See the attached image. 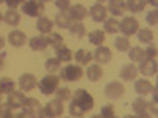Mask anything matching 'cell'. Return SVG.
Returning a JSON list of instances; mask_svg holds the SVG:
<instances>
[{"label": "cell", "instance_id": "1", "mask_svg": "<svg viewBox=\"0 0 158 118\" xmlns=\"http://www.w3.org/2000/svg\"><path fill=\"white\" fill-rule=\"evenodd\" d=\"M74 104H77L79 107H81L84 112H89V110H92L94 109V104H95V101H94V96H92L87 90H84V88H79V90H76V93H74V98L71 99Z\"/></svg>", "mask_w": 158, "mask_h": 118}, {"label": "cell", "instance_id": "2", "mask_svg": "<svg viewBox=\"0 0 158 118\" xmlns=\"http://www.w3.org/2000/svg\"><path fill=\"white\" fill-rule=\"evenodd\" d=\"M44 2L41 0H27L22 2V13L30 18H41L44 13Z\"/></svg>", "mask_w": 158, "mask_h": 118}, {"label": "cell", "instance_id": "3", "mask_svg": "<svg viewBox=\"0 0 158 118\" xmlns=\"http://www.w3.org/2000/svg\"><path fill=\"white\" fill-rule=\"evenodd\" d=\"M59 82H60V79L54 74H48L44 76L41 81H40L38 87H40V91L44 95V96H49L52 93H56L57 88H59Z\"/></svg>", "mask_w": 158, "mask_h": 118}, {"label": "cell", "instance_id": "4", "mask_svg": "<svg viewBox=\"0 0 158 118\" xmlns=\"http://www.w3.org/2000/svg\"><path fill=\"white\" fill-rule=\"evenodd\" d=\"M82 74H84L82 68L76 66V65H67L65 68L60 69L59 79H62L63 82H76V81H81Z\"/></svg>", "mask_w": 158, "mask_h": 118}, {"label": "cell", "instance_id": "5", "mask_svg": "<svg viewBox=\"0 0 158 118\" xmlns=\"http://www.w3.org/2000/svg\"><path fill=\"white\" fill-rule=\"evenodd\" d=\"M138 30H139V22L136 18H131V16L123 18L120 25H118V32H122L125 38H128L131 35H136Z\"/></svg>", "mask_w": 158, "mask_h": 118}, {"label": "cell", "instance_id": "6", "mask_svg": "<svg viewBox=\"0 0 158 118\" xmlns=\"http://www.w3.org/2000/svg\"><path fill=\"white\" fill-rule=\"evenodd\" d=\"M125 93V85L122 82L118 81H114V82H109L106 85V88H104V95H106V98L115 101V99H120Z\"/></svg>", "mask_w": 158, "mask_h": 118}, {"label": "cell", "instance_id": "7", "mask_svg": "<svg viewBox=\"0 0 158 118\" xmlns=\"http://www.w3.org/2000/svg\"><path fill=\"white\" fill-rule=\"evenodd\" d=\"M92 58L97 61V65H106L112 58V52L106 46H100V47H97V50L94 54H92Z\"/></svg>", "mask_w": 158, "mask_h": 118}, {"label": "cell", "instance_id": "8", "mask_svg": "<svg viewBox=\"0 0 158 118\" xmlns=\"http://www.w3.org/2000/svg\"><path fill=\"white\" fill-rule=\"evenodd\" d=\"M18 85L21 88V91H32L33 88H36L38 85V81H36V77L30 73H25L19 77V81H18Z\"/></svg>", "mask_w": 158, "mask_h": 118}, {"label": "cell", "instance_id": "9", "mask_svg": "<svg viewBox=\"0 0 158 118\" xmlns=\"http://www.w3.org/2000/svg\"><path fill=\"white\" fill-rule=\"evenodd\" d=\"M68 14H70L71 21L82 22L87 18V14H89V10L84 5H81V3H76V5H71V8L68 10Z\"/></svg>", "mask_w": 158, "mask_h": 118}, {"label": "cell", "instance_id": "10", "mask_svg": "<svg viewBox=\"0 0 158 118\" xmlns=\"http://www.w3.org/2000/svg\"><path fill=\"white\" fill-rule=\"evenodd\" d=\"M25 99L27 98H25V95L22 93V91H11V93L8 95L6 104L11 109H21V107H24Z\"/></svg>", "mask_w": 158, "mask_h": 118}, {"label": "cell", "instance_id": "11", "mask_svg": "<svg viewBox=\"0 0 158 118\" xmlns=\"http://www.w3.org/2000/svg\"><path fill=\"white\" fill-rule=\"evenodd\" d=\"M89 13H90V18L94 19L95 22H104V21H106V16H108L106 6H103L100 2H97L94 6H92Z\"/></svg>", "mask_w": 158, "mask_h": 118}, {"label": "cell", "instance_id": "12", "mask_svg": "<svg viewBox=\"0 0 158 118\" xmlns=\"http://www.w3.org/2000/svg\"><path fill=\"white\" fill-rule=\"evenodd\" d=\"M8 41L13 47H22L27 43V36H25V33L21 32V30H11L10 35H8Z\"/></svg>", "mask_w": 158, "mask_h": 118}, {"label": "cell", "instance_id": "13", "mask_svg": "<svg viewBox=\"0 0 158 118\" xmlns=\"http://www.w3.org/2000/svg\"><path fill=\"white\" fill-rule=\"evenodd\" d=\"M138 66L133 63H128L125 65V66L120 69V79L125 82H130V81H136V77H138Z\"/></svg>", "mask_w": 158, "mask_h": 118}, {"label": "cell", "instance_id": "14", "mask_svg": "<svg viewBox=\"0 0 158 118\" xmlns=\"http://www.w3.org/2000/svg\"><path fill=\"white\" fill-rule=\"evenodd\" d=\"M156 68H158L156 60L146 58V60L141 61V66H139L138 71H141L144 76H155V74H156Z\"/></svg>", "mask_w": 158, "mask_h": 118}, {"label": "cell", "instance_id": "15", "mask_svg": "<svg viewBox=\"0 0 158 118\" xmlns=\"http://www.w3.org/2000/svg\"><path fill=\"white\" fill-rule=\"evenodd\" d=\"M111 14L114 18H118V16H123V13H125V3L120 2V0H111L108 8H106Z\"/></svg>", "mask_w": 158, "mask_h": 118}, {"label": "cell", "instance_id": "16", "mask_svg": "<svg viewBox=\"0 0 158 118\" xmlns=\"http://www.w3.org/2000/svg\"><path fill=\"white\" fill-rule=\"evenodd\" d=\"M29 46H30V49L35 50V52H41V50H44L49 44H48L46 36H33L30 41H29Z\"/></svg>", "mask_w": 158, "mask_h": 118}, {"label": "cell", "instance_id": "17", "mask_svg": "<svg viewBox=\"0 0 158 118\" xmlns=\"http://www.w3.org/2000/svg\"><path fill=\"white\" fill-rule=\"evenodd\" d=\"M52 27H54V22H52L49 18H44V16H41V18L38 19V22H36V29L41 32L43 35H49V33H52V32H51Z\"/></svg>", "mask_w": 158, "mask_h": 118}, {"label": "cell", "instance_id": "18", "mask_svg": "<svg viewBox=\"0 0 158 118\" xmlns=\"http://www.w3.org/2000/svg\"><path fill=\"white\" fill-rule=\"evenodd\" d=\"M3 21L11 25V27H18L19 22H21V14L16 11V10H8L5 14H3Z\"/></svg>", "mask_w": 158, "mask_h": 118}, {"label": "cell", "instance_id": "19", "mask_svg": "<svg viewBox=\"0 0 158 118\" xmlns=\"http://www.w3.org/2000/svg\"><path fill=\"white\" fill-rule=\"evenodd\" d=\"M135 90H136V93L141 95V96L149 95L150 90H152V84L149 81H146V79H139V81L135 82Z\"/></svg>", "mask_w": 158, "mask_h": 118}, {"label": "cell", "instance_id": "20", "mask_svg": "<svg viewBox=\"0 0 158 118\" xmlns=\"http://www.w3.org/2000/svg\"><path fill=\"white\" fill-rule=\"evenodd\" d=\"M104 39H106V33H104L103 30H94V32L89 33V41L94 46H97V47L103 46Z\"/></svg>", "mask_w": 158, "mask_h": 118}, {"label": "cell", "instance_id": "21", "mask_svg": "<svg viewBox=\"0 0 158 118\" xmlns=\"http://www.w3.org/2000/svg\"><path fill=\"white\" fill-rule=\"evenodd\" d=\"M128 57L131 61H142V60H146V50H144L142 47L139 46H135V47H130L128 50Z\"/></svg>", "mask_w": 158, "mask_h": 118}, {"label": "cell", "instance_id": "22", "mask_svg": "<svg viewBox=\"0 0 158 118\" xmlns=\"http://www.w3.org/2000/svg\"><path fill=\"white\" fill-rule=\"evenodd\" d=\"M56 24H57V27H60V29H70L71 24H73V21H71V18H70V14H68V11H67V13L60 11L59 14L56 16Z\"/></svg>", "mask_w": 158, "mask_h": 118}, {"label": "cell", "instance_id": "23", "mask_svg": "<svg viewBox=\"0 0 158 118\" xmlns=\"http://www.w3.org/2000/svg\"><path fill=\"white\" fill-rule=\"evenodd\" d=\"M103 77V69L100 65H92V66H89L87 69V79L92 82H98L100 79Z\"/></svg>", "mask_w": 158, "mask_h": 118}, {"label": "cell", "instance_id": "24", "mask_svg": "<svg viewBox=\"0 0 158 118\" xmlns=\"http://www.w3.org/2000/svg\"><path fill=\"white\" fill-rule=\"evenodd\" d=\"M123 3H125V10L131 13H139L147 5V2H144V0H128V2H123Z\"/></svg>", "mask_w": 158, "mask_h": 118}, {"label": "cell", "instance_id": "25", "mask_svg": "<svg viewBox=\"0 0 158 118\" xmlns=\"http://www.w3.org/2000/svg\"><path fill=\"white\" fill-rule=\"evenodd\" d=\"M15 87H16V82L10 77H2L0 79V93H6L10 95L11 91H15Z\"/></svg>", "mask_w": 158, "mask_h": 118}, {"label": "cell", "instance_id": "26", "mask_svg": "<svg viewBox=\"0 0 158 118\" xmlns=\"http://www.w3.org/2000/svg\"><path fill=\"white\" fill-rule=\"evenodd\" d=\"M73 57L76 58V61L79 65H89L92 61V52L79 49V50H76V54H73Z\"/></svg>", "mask_w": 158, "mask_h": 118}, {"label": "cell", "instance_id": "27", "mask_svg": "<svg viewBox=\"0 0 158 118\" xmlns=\"http://www.w3.org/2000/svg\"><path fill=\"white\" fill-rule=\"evenodd\" d=\"M56 58L62 63V61H71V58H73V52L67 47V46H62V47H59L57 50H56Z\"/></svg>", "mask_w": 158, "mask_h": 118}, {"label": "cell", "instance_id": "28", "mask_svg": "<svg viewBox=\"0 0 158 118\" xmlns=\"http://www.w3.org/2000/svg\"><path fill=\"white\" fill-rule=\"evenodd\" d=\"M46 39H48V44L52 46L56 50H57L59 47L65 46V44H63V36L59 35V33H49V35L46 36Z\"/></svg>", "mask_w": 158, "mask_h": 118}, {"label": "cell", "instance_id": "29", "mask_svg": "<svg viewBox=\"0 0 158 118\" xmlns=\"http://www.w3.org/2000/svg\"><path fill=\"white\" fill-rule=\"evenodd\" d=\"M147 106H149V102H147L146 99L138 98V99L133 101V104H131V109H133V112H135L136 115H139V113H144V112L147 110Z\"/></svg>", "mask_w": 158, "mask_h": 118}, {"label": "cell", "instance_id": "30", "mask_svg": "<svg viewBox=\"0 0 158 118\" xmlns=\"http://www.w3.org/2000/svg\"><path fill=\"white\" fill-rule=\"evenodd\" d=\"M118 25H120V22H118L115 18H109L104 21V33H117L118 32Z\"/></svg>", "mask_w": 158, "mask_h": 118}, {"label": "cell", "instance_id": "31", "mask_svg": "<svg viewBox=\"0 0 158 118\" xmlns=\"http://www.w3.org/2000/svg\"><path fill=\"white\" fill-rule=\"evenodd\" d=\"M24 107H25V110H29L32 113H38V110L41 109V104H40V101L36 98H27L25 99Z\"/></svg>", "mask_w": 158, "mask_h": 118}, {"label": "cell", "instance_id": "32", "mask_svg": "<svg viewBox=\"0 0 158 118\" xmlns=\"http://www.w3.org/2000/svg\"><path fill=\"white\" fill-rule=\"evenodd\" d=\"M70 33L76 38H82L85 36V25L82 22H74L71 24V27H70Z\"/></svg>", "mask_w": 158, "mask_h": 118}, {"label": "cell", "instance_id": "33", "mask_svg": "<svg viewBox=\"0 0 158 118\" xmlns=\"http://www.w3.org/2000/svg\"><path fill=\"white\" fill-rule=\"evenodd\" d=\"M138 38L141 43H152L153 41V32L150 29H139L138 30Z\"/></svg>", "mask_w": 158, "mask_h": 118}, {"label": "cell", "instance_id": "34", "mask_svg": "<svg viewBox=\"0 0 158 118\" xmlns=\"http://www.w3.org/2000/svg\"><path fill=\"white\" fill-rule=\"evenodd\" d=\"M56 99H57V101H60V102L70 101V99H71V90H70V88H67V87L57 88V91H56Z\"/></svg>", "mask_w": 158, "mask_h": 118}, {"label": "cell", "instance_id": "35", "mask_svg": "<svg viewBox=\"0 0 158 118\" xmlns=\"http://www.w3.org/2000/svg\"><path fill=\"white\" fill-rule=\"evenodd\" d=\"M48 107H49V110L54 113V116H62L63 115V102H60V101H57V99H54V101H51L49 104H48Z\"/></svg>", "mask_w": 158, "mask_h": 118}, {"label": "cell", "instance_id": "36", "mask_svg": "<svg viewBox=\"0 0 158 118\" xmlns=\"http://www.w3.org/2000/svg\"><path fill=\"white\" fill-rule=\"evenodd\" d=\"M114 44H115V49L120 50V52H127V50H130V47H131L128 38H125V36L115 38V43H114Z\"/></svg>", "mask_w": 158, "mask_h": 118}, {"label": "cell", "instance_id": "37", "mask_svg": "<svg viewBox=\"0 0 158 118\" xmlns=\"http://www.w3.org/2000/svg\"><path fill=\"white\" fill-rule=\"evenodd\" d=\"M44 68H46V71H48L49 74H54L56 71L60 69V61H59L57 58H48Z\"/></svg>", "mask_w": 158, "mask_h": 118}, {"label": "cell", "instance_id": "38", "mask_svg": "<svg viewBox=\"0 0 158 118\" xmlns=\"http://www.w3.org/2000/svg\"><path fill=\"white\" fill-rule=\"evenodd\" d=\"M70 113H71V116H76V118H82L85 115V112L79 107L77 104H74L73 101L70 102Z\"/></svg>", "mask_w": 158, "mask_h": 118}, {"label": "cell", "instance_id": "39", "mask_svg": "<svg viewBox=\"0 0 158 118\" xmlns=\"http://www.w3.org/2000/svg\"><path fill=\"white\" fill-rule=\"evenodd\" d=\"M103 118H112L115 116V110H114V106L112 104H106V106L101 107V113H100Z\"/></svg>", "mask_w": 158, "mask_h": 118}, {"label": "cell", "instance_id": "40", "mask_svg": "<svg viewBox=\"0 0 158 118\" xmlns=\"http://www.w3.org/2000/svg\"><path fill=\"white\" fill-rule=\"evenodd\" d=\"M0 116L2 118H16V115H13V109L8 104H0Z\"/></svg>", "mask_w": 158, "mask_h": 118}, {"label": "cell", "instance_id": "41", "mask_svg": "<svg viewBox=\"0 0 158 118\" xmlns=\"http://www.w3.org/2000/svg\"><path fill=\"white\" fill-rule=\"evenodd\" d=\"M38 118H54V113H52L51 110H49V107L48 106H44V107H41L38 110Z\"/></svg>", "mask_w": 158, "mask_h": 118}, {"label": "cell", "instance_id": "42", "mask_svg": "<svg viewBox=\"0 0 158 118\" xmlns=\"http://www.w3.org/2000/svg\"><path fill=\"white\" fill-rule=\"evenodd\" d=\"M56 6L60 8L63 13H67V11L71 8V2H70V0H57V2H56Z\"/></svg>", "mask_w": 158, "mask_h": 118}, {"label": "cell", "instance_id": "43", "mask_svg": "<svg viewBox=\"0 0 158 118\" xmlns=\"http://www.w3.org/2000/svg\"><path fill=\"white\" fill-rule=\"evenodd\" d=\"M147 22H149L150 25H153V27L158 24V11H156V10H152L149 14H147Z\"/></svg>", "mask_w": 158, "mask_h": 118}, {"label": "cell", "instance_id": "44", "mask_svg": "<svg viewBox=\"0 0 158 118\" xmlns=\"http://www.w3.org/2000/svg\"><path fill=\"white\" fill-rule=\"evenodd\" d=\"M155 57H156V46H149L146 49V58L155 60Z\"/></svg>", "mask_w": 158, "mask_h": 118}, {"label": "cell", "instance_id": "45", "mask_svg": "<svg viewBox=\"0 0 158 118\" xmlns=\"http://www.w3.org/2000/svg\"><path fill=\"white\" fill-rule=\"evenodd\" d=\"M16 118H36V116H35V113H32L29 110H22L19 115H16Z\"/></svg>", "mask_w": 158, "mask_h": 118}, {"label": "cell", "instance_id": "46", "mask_svg": "<svg viewBox=\"0 0 158 118\" xmlns=\"http://www.w3.org/2000/svg\"><path fill=\"white\" fill-rule=\"evenodd\" d=\"M6 5H8V8H10V10H16V6L22 5V2H18V0H15V2H13V0H8Z\"/></svg>", "mask_w": 158, "mask_h": 118}, {"label": "cell", "instance_id": "47", "mask_svg": "<svg viewBox=\"0 0 158 118\" xmlns=\"http://www.w3.org/2000/svg\"><path fill=\"white\" fill-rule=\"evenodd\" d=\"M147 109H150V110H152V113H153V115H156V102H149Z\"/></svg>", "mask_w": 158, "mask_h": 118}, {"label": "cell", "instance_id": "48", "mask_svg": "<svg viewBox=\"0 0 158 118\" xmlns=\"http://www.w3.org/2000/svg\"><path fill=\"white\" fill-rule=\"evenodd\" d=\"M5 55H6V54H2V55H0V71H2L3 66H5Z\"/></svg>", "mask_w": 158, "mask_h": 118}, {"label": "cell", "instance_id": "49", "mask_svg": "<svg viewBox=\"0 0 158 118\" xmlns=\"http://www.w3.org/2000/svg\"><path fill=\"white\" fill-rule=\"evenodd\" d=\"M136 118H152V115H149L147 112H144V113H139Z\"/></svg>", "mask_w": 158, "mask_h": 118}, {"label": "cell", "instance_id": "50", "mask_svg": "<svg viewBox=\"0 0 158 118\" xmlns=\"http://www.w3.org/2000/svg\"><path fill=\"white\" fill-rule=\"evenodd\" d=\"M5 47V38L2 36V35H0V50H2Z\"/></svg>", "mask_w": 158, "mask_h": 118}, {"label": "cell", "instance_id": "51", "mask_svg": "<svg viewBox=\"0 0 158 118\" xmlns=\"http://www.w3.org/2000/svg\"><path fill=\"white\" fill-rule=\"evenodd\" d=\"M123 118H136V116H135V115H125Z\"/></svg>", "mask_w": 158, "mask_h": 118}, {"label": "cell", "instance_id": "52", "mask_svg": "<svg viewBox=\"0 0 158 118\" xmlns=\"http://www.w3.org/2000/svg\"><path fill=\"white\" fill-rule=\"evenodd\" d=\"M92 118H103V116H101V115H94Z\"/></svg>", "mask_w": 158, "mask_h": 118}, {"label": "cell", "instance_id": "53", "mask_svg": "<svg viewBox=\"0 0 158 118\" xmlns=\"http://www.w3.org/2000/svg\"><path fill=\"white\" fill-rule=\"evenodd\" d=\"M3 21V14H2V13H0V22H2Z\"/></svg>", "mask_w": 158, "mask_h": 118}, {"label": "cell", "instance_id": "54", "mask_svg": "<svg viewBox=\"0 0 158 118\" xmlns=\"http://www.w3.org/2000/svg\"><path fill=\"white\" fill-rule=\"evenodd\" d=\"M0 102H2V93H0Z\"/></svg>", "mask_w": 158, "mask_h": 118}, {"label": "cell", "instance_id": "55", "mask_svg": "<svg viewBox=\"0 0 158 118\" xmlns=\"http://www.w3.org/2000/svg\"><path fill=\"white\" fill-rule=\"evenodd\" d=\"M112 118H115V116H112Z\"/></svg>", "mask_w": 158, "mask_h": 118}]
</instances>
